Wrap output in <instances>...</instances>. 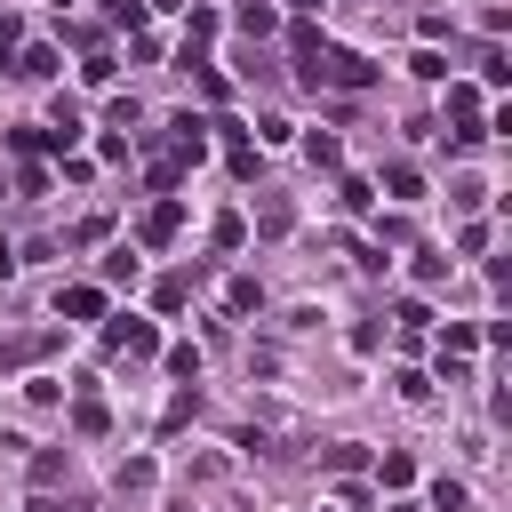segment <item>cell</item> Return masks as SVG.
<instances>
[{"instance_id":"cell-36","label":"cell","mask_w":512,"mask_h":512,"mask_svg":"<svg viewBox=\"0 0 512 512\" xmlns=\"http://www.w3.org/2000/svg\"><path fill=\"white\" fill-rule=\"evenodd\" d=\"M16 32H24V24H16V16L0 8V64H16Z\"/></svg>"},{"instance_id":"cell-35","label":"cell","mask_w":512,"mask_h":512,"mask_svg":"<svg viewBox=\"0 0 512 512\" xmlns=\"http://www.w3.org/2000/svg\"><path fill=\"white\" fill-rule=\"evenodd\" d=\"M392 384H400V400H424V392H432V376H424V368H400Z\"/></svg>"},{"instance_id":"cell-7","label":"cell","mask_w":512,"mask_h":512,"mask_svg":"<svg viewBox=\"0 0 512 512\" xmlns=\"http://www.w3.org/2000/svg\"><path fill=\"white\" fill-rule=\"evenodd\" d=\"M72 432H80V440L112 432V408H104V392H80V400H72Z\"/></svg>"},{"instance_id":"cell-13","label":"cell","mask_w":512,"mask_h":512,"mask_svg":"<svg viewBox=\"0 0 512 512\" xmlns=\"http://www.w3.org/2000/svg\"><path fill=\"white\" fill-rule=\"evenodd\" d=\"M408 480H416V456L408 448H384L376 456V488H408Z\"/></svg>"},{"instance_id":"cell-12","label":"cell","mask_w":512,"mask_h":512,"mask_svg":"<svg viewBox=\"0 0 512 512\" xmlns=\"http://www.w3.org/2000/svg\"><path fill=\"white\" fill-rule=\"evenodd\" d=\"M224 312H232V320H248V312H264V288H256L248 272H240V280H224Z\"/></svg>"},{"instance_id":"cell-33","label":"cell","mask_w":512,"mask_h":512,"mask_svg":"<svg viewBox=\"0 0 512 512\" xmlns=\"http://www.w3.org/2000/svg\"><path fill=\"white\" fill-rule=\"evenodd\" d=\"M16 192H24V200H40V192H48V168H40V160H24V176H16Z\"/></svg>"},{"instance_id":"cell-11","label":"cell","mask_w":512,"mask_h":512,"mask_svg":"<svg viewBox=\"0 0 512 512\" xmlns=\"http://www.w3.org/2000/svg\"><path fill=\"white\" fill-rule=\"evenodd\" d=\"M288 224H296V208H288L280 192H264V200H256V232H264V240H280Z\"/></svg>"},{"instance_id":"cell-23","label":"cell","mask_w":512,"mask_h":512,"mask_svg":"<svg viewBox=\"0 0 512 512\" xmlns=\"http://www.w3.org/2000/svg\"><path fill=\"white\" fill-rule=\"evenodd\" d=\"M360 464H368V448H360V440H336V448H328V472H344V480H352Z\"/></svg>"},{"instance_id":"cell-34","label":"cell","mask_w":512,"mask_h":512,"mask_svg":"<svg viewBox=\"0 0 512 512\" xmlns=\"http://www.w3.org/2000/svg\"><path fill=\"white\" fill-rule=\"evenodd\" d=\"M376 344H384V328H376V320H352V352H360V360H368V352H376Z\"/></svg>"},{"instance_id":"cell-24","label":"cell","mask_w":512,"mask_h":512,"mask_svg":"<svg viewBox=\"0 0 512 512\" xmlns=\"http://www.w3.org/2000/svg\"><path fill=\"white\" fill-rule=\"evenodd\" d=\"M464 504H472V496H464V480H448V472H440V480H432V512H464Z\"/></svg>"},{"instance_id":"cell-37","label":"cell","mask_w":512,"mask_h":512,"mask_svg":"<svg viewBox=\"0 0 512 512\" xmlns=\"http://www.w3.org/2000/svg\"><path fill=\"white\" fill-rule=\"evenodd\" d=\"M288 8H296V16H320V8H328V0H288Z\"/></svg>"},{"instance_id":"cell-9","label":"cell","mask_w":512,"mask_h":512,"mask_svg":"<svg viewBox=\"0 0 512 512\" xmlns=\"http://www.w3.org/2000/svg\"><path fill=\"white\" fill-rule=\"evenodd\" d=\"M8 72H24V80H56V72H64V56H56L48 40H32V48H24V56L8 64Z\"/></svg>"},{"instance_id":"cell-39","label":"cell","mask_w":512,"mask_h":512,"mask_svg":"<svg viewBox=\"0 0 512 512\" xmlns=\"http://www.w3.org/2000/svg\"><path fill=\"white\" fill-rule=\"evenodd\" d=\"M56 8H72V0H56Z\"/></svg>"},{"instance_id":"cell-4","label":"cell","mask_w":512,"mask_h":512,"mask_svg":"<svg viewBox=\"0 0 512 512\" xmlns=\"http://www.w3.org/2000/svg\"><path fill=\"white\" fill-rule=\"evenodd\" d=\"M64 344V328H24V336H8L0 344V376H16V368H32V360H48Z\"/></svg>"},{"instance_id":"cell-18","label":"cell","mask_w":512,"mask_h":512,"mask_svg":"<svg viewBox=\"0 0 512 512\" xmlns=\"http://www.w3.org/2000/svg\"><path fill=\"white\" fill-rule=\"evenodd\" d=\"M304 160H312V168H344V144H336V136H320V128H312V136H304Z\"/></svg>"},{"instance_id":"cell-3","label":"cell","mask_w":512,"mask_h":512,"mask_svg":"<svg viewBox=\"0 0 512 512\" xmlns=\"http://www.w3.org/2000/svg\"><path fill=\"white\" fill-rule=\"evenodd\" d=\"M176 232H184V200H176V192H160V200L136 216V240H144V248H168Z\"/></svg>"},{"instance_id":"cell-26","label":"cell","mask_w":512,"mask_h":512,"mask_svg":"<svg viewBox=\"0 0 512 512\" xmlns=\"http://www.w3.org/2000/svg\"><path fill=\"white\" fill-rule=\"evenodd\" d=\"M208 240H216V248H240V240H248V216H216Z\"/></svg>"},{"instance_id":"cell-28","label":"cell","mask_w":512,"mask_h":512,"mask_svg":"<svg viewBox=\"0 0 512 512\" xmlns=\"http://www.w3.org/2000/svg\"><path fill=\"white\" fill-rule=\"evenodd\" d=\"M192 408H200V400H192V392H176V400L160 408V432H184V424H192Z\"/></svg>"},{"instance_id":"cell-32","label":"cell","mask_w":512,"mask_h":512,"mask_svg":"<svg viewBox=\"0 0 512 512\" xmlns=\"http://www.w3.org/2000/svg\"><path fill=\"white\" fill-rule=\"evenodd\" d=\"M8 152L16 160H40V128H8Z\"/></svg>"},{"instance_id":"cell-19","label":"cell","mask_w":512,"mask_h":512,"mask_svg":"<svg viewBox=\"0 0 512 512\" xmlns=\"http://www.w3.org/2000/svg\"><path fill=\"white\" fill-rule=\"evenodd\" d=\"M336 200H344L352 216H368V208H376V184H368V176H344V184H336Z\"/></svg>"},{"instance_id":"cell-30","label":"cell","mask_w":512,"mask_h":512,"mask_svg":"<svg viewBox=\"0 0 512 512\" xmlns=\"http://www.w3.org/2000/svg\"><path fill=\"white\" fill-rule=\"evenodd\" d=\"M24 512H88V504H80V496H56V488H32Z\"/></svg>"},{"instance_id":"cell-17","label":"cell","mask_w":512,"mask_h":512,"mask_svg":"<svg viewBox=\"0 0 512 512\" xmlns=\"http://www.w3.org/2000/svg\"><path fill=\"white\" fill-rule=\"evenodd\" d=\"M136 272H144V264H136L128 248H112V256H104V280H96V288H136Z\"/></svg>"},{"instance_id":"cell-2","label":"cell","mask_w":512,"mask_h":512,"mask_svg":"<svg viewBox=\"0 0 512 512\" xmlns=\"http://www.w3.org/2000/svg\"><path fill=\"white\" fill-rule=\"evenodd\" d=\"M104 352L152 360V352H160V328H152V320H136V312H104Z\"/></svg>"},{"instance_id":"cell-6","label":"cell","mask_w":512,"mask_h":512,"mask_svg":"<svg viewBox=\"0 0 512 512\" xmlns=\"http://www.w3.org/2000/svg\"><path fill=\"white\" fill-rule=\"evenodd\" d=\"M112 304H104V288L96 280H72V288H56V320H104Z\"/></svg>"},{"instance_id":"cell-38","label":"cell","mask_w":512,"mask_h":512,"mask_svg":"<svg viewBox=\"0 0 512 512\" xmlns=\"http://www.w3.org/2000/svg\"><path fill=\"white\" fill-rule=\"evenodd\" d=\"M384 512H416V504H384Z\"/></svg>"},{"instance_id":"cell-22","label":"cell","mask_w":512,"mask_h":512,"mask_svg":"<svg viewBox=\"0 0 512 512\" xmlns=\"http://www.w3.org/2000/svg\"><path fill=\"white\" fill-rule=\"evenodd\" d=\"M160 360H168V376H184V384H192V376H200V344H168V352H160Z\"/></svg>"},{"instance_id":"cell-15","label":"cell","mask_w":512,"mask_h":512,"mask_svg":"<svg viewBox=\"0 0 512 512\" xmlns=\"http://www.w3.org/2000/svg\"><path fill=\"white\" fill-rule=\"evenodd\" d=\"M216 24H224V16H216L208 0H192V8H184V40H192V48H200V40H216Z\"/></svg>"},{"instance_id":"cell-29","label":"cell","mask_w":512,"mask_h":512,"mask_svg":"<svg viewBox=\"0 0 512 512\" xmlns=\"http://www.w3.org/2000/svg\"><path fill=\"white\" fill-rule=\"evenodd\" d=\"M152 480H160L152 456H128V464H120V488H152Z\"/></svg>"},{"instance_id":"cell-21","label":"cell","mask_w":512,"mask_h":512,"mask_svg":"<svg viewBox=\"0 0 512 512\" xmlns=\"http://www.w3.org/2000/svg\"><path fill=\"white\" fill-rule=\"evenodd\" d=\"M392 320H400V344H424V320H432V312H424V304H416V296H408V304H400V312H392Z\"/></svg>"},{"instance_id":"cell-27","label":"cell","mask_w":512,"mask_h":512,"mask_svg":"<svg viewBox=\"0 0 512 512\" xmlns=\"http://www.w3.org/2000/svg\"><path fill=\"white\" fill-rule=\"evenodd\" d=\"M24 400H32V408H56L64 384H56V376H24Z\"/></svg>"},{"instance_id":"cell-5","label":"cell","mask_w":512,"mask_h":512,"mask_svg":"<svg viewBox=\"0 0 512 512\" xmlns=\"http://www.w3.org/2000/svg\"><path fill=\"white\" fill-rule=\"evenodd\" d=\"M472 352H480V328H472V320H448V336H440V368H448V384H464Z\"/></svg>"},{"instance_id":"cell-14","label":"cell","mask_w":512,"mask_h":512,"mask_svg":"<svg viewBox=\"0 0 512 512\" xmlns=\"http://www.w3.org/2000/svg\"><path fill=\"white\" fill-rule=\"evenodd\" d=\"M192 304V272H168L160 288H152V312H184Z\"/></svg>"},{"instance_id":"cell-31","label":"cell","mask_w":512,"mask_h":512,"mask_svg":"<svg viewBox=\"0 0 512 512\" xmlns=\"http://www.w3.org/2000/svg\"><path fill=\"white\" fill-rule=\"evenodd\" d=\"M480 80H488V88H504V80H512V56H504V48H488V56H480Z\"/></svg>"},{"instance_id":"cell-16","label":"cell","mask_w":512,"mask_h":512,"mask_svg":"<svg viewBox=\"0 0 512 512\" xmlns=\"http://www.w3.org/2000/svg\"><path fill=\"white\" fill-rule=\"evenodd\" d=\"M384 192H392V200H424V168H408V160H392V176H384Z\"/></svg>"},{"instance_id":"cell-1","label":"cell","mask_w":512,"mask_h":512,"mask_svg":"<svg viewBox=\"0 0 512 512\" xmlns=\"http://www.w3.org/2000/svg\"><path fill=\"white\" fill-rule=\"evenodd\" d=\"M312 88H344V96H360V88H376V64H368V56H352V48H320Z\"/></svg>"},{"instance_id":"cell-20","label":"cell","mask_w":512,"mask_h":512,"mask_svg":"<svg viewBox=\"0 0 512 512\" xmlns=\"http://www.w3.org/2000/svg\"><path fill=\"white\" fill-rule=\"evenodd\" d=\"M112 72H120V56H112V48H96V56L80 64V80H88V88H112Z\"/></svg>"},{"instance_id":"cell-8","label":"cell","mask_w":512,"mask_h":512,"mask_svg":"<svg viewBox=\"0 0 512 512\" xmlns=\"http://www.w3.org/2000/svg\"><path fill=\"white\" fill-rule=\"evenodd\" d=\"M232 24H240L248 40H264V32H280V0H240V8H232Z\"/></svg>"},{"instance_id":"cell-25","label":"cell","mask_w":512,"mask_h":512,"mask_svg":"<svg viewBox=\"0 0 512 512\" xmlns=\"http://www.w3.org/2000/svg\"><path fill=\"white\" fill-rule=\"evenodd\" d=\"M408 72H416V80H448V56H440V48H416Z\"/></svg>"},{"instance_id":"cell-10","label":"cell","mask_w":512,"mask_h":512,"mask_svg":"<svg viewBox=\"0 0 512 512\" xmlns=\"http://www.w3.org/2000/svg\"><path fill=\"white\" fill-rule=\"evenodd\" d=\"M72 480V448H32V488H56Z\"/></svg>"}]
</instances>
